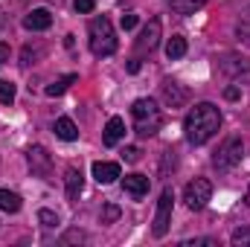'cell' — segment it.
<instances>
[{"label":"cell","mask_w":250,"mask_h":247,"mask_svg":"<svg viewBox=\"0 0 250 247\" xmlns=\"http://www.w3.org/2000/svg\"><path fill=\"white\" fill-rule=\"evenodd\" d=\"M218 128H221V111L212 102L195 105L184 120V134H187V143H192V145L209 143L218 134Z\"/></svg>","instance_id":"6da1fadb"},{"label":"cell","mask_w":250,"mask_h":247,"mask_svg":"<svg viewBox=\"0 0 250 247\" xmlns=\"http://www.w3.org/2000/svg\"><path fill=\"white\" fill-rule=\"evenodd\" d=\"M131 117H134V131H137V137H154V134L163 128V114H160L157 102L148 99V96H143V99H137V102L131 105Z\"/></svg>","instance_id":"7a4b0ae2"},{"label":"cell","mask_w":250,"mask_h":247,"mask_svg":"<svg viewBox=\"0 0 250 247\" xmlns=\"http://www.w3.org/2000/svg\"><path fill=\"white\" fill-rule=\"evenodd\" d=\"M90 53L105 59V56H114L117 53V32L111 26V21L102 15V18H93L90 21Z\"/></svg>","instance_id":"3957f363"},{"label":"cell","mask_w":250,"mask_h":247,"mask_svg":"<svg viewBox=\"0 0 250 247\" xmlns=\"http://www.w3.org/2000/svg\"><path fill=\"white\" fill-rule=\"evenodd\" d=\"M242 160H245V140L233 134V137H227V140L221 143V148L215 151L212 166H215L218 172H230V169H236Z\"/></svg>","instance_id":"277c9868"},{"label":"cell","mask_w":250,"mask_h":247,"mask_svg":"<svg viewBox=\"0 0 250 247\" xmlns=\"http://www.w3.org/2000/svg\"><path fill=\"white\" fill-rule=\"evenodd\" d=\"M172 209H175V192L166 186L160 192V201H157V212H154V224H151V233L154 239H163L169 233V224H172Z\"/></svg>","instance_id":"5b68a950"},{"label":"cell","mask_w":250,"mask_h":247,"mask_svg":"<svg viewBox=\"0 0 250 247\" xmlns=\"http://www.w3.org/2000/svg\"><path fill=\"white\" fill-rule=\"evenodd\" d=\"M209 198H212V184H209L207 178H195V181H189L187 189H184V201H187V206L192 212L204 209V206L209 204Z\"/></svg>","instance_id":"8992f818"},{"label":"cell","mask_w":250,"mask_h":247,"mask_svg":"<svg viewBox=\"0 0 250 247\" xmlns=\"http://www.w3.org/2000/svg\"><path fill=\"white\" fill-rule=\"evenodd\" d=\"M26 163H29L32 175H38V178H50V172H53V157L44 145H29L26 148Z\"/></svg>","instance_id":"52a82bcc"},{"label":"cell","mask_w":250,"mask_h":247,"mask_svg":"<svg viewBox=\"0 0 250 247\" xmlns=\"http://www.w3.org/2000/svg\"><path fill=\"white\" fill-rule=\"evenodd\" d=\"M160 35H163L160 21H157V18H154V21H148V23L143 26V32H140V38H137V50H140V53H151V50H157Z\"/></svg>","instance_id":"ba28073f"},{"label":"cell","mask_w":250,"mask_h":247,"mask_svg":"<svg viewBox=\"0 0 250 247\" xmlns=\"http://www.w3.org/2000/svg\"><path fill=\"white\" fill-rule=\"evenodd\" d=\"M23 26H26L29 32H44V29H50V26H53L50 9H32V12L23 18Z\"/></svg>","instance_id":"9c48e42d"},{"label":"cell","mask_w":250,"mask_h":247,"mask_svg":"<svg viewBox=\"0 0 250 247\" xmlns=\"http://www.w3.org/2000/svg\"><path fill=\"white\" fill-rule=\"evenodd\" d=\"M160 93H163V99H166V105H172V108H181L184 102H187V90L178 84V82H172V79H166L163 84H160Z\"/></svg>","instance_id":"30bf717a"},{"label":"cell","mask_w":250,"mask_h":247,"mask_svg":"<svg viewBox=\"0 0 250 247\" xmlns=\"http://www.w3.org/2000/svg\"><path fill=\"white\" fill-rule=\"evenodd\" d=\"M93 178L105 186L114 184V181L120 178V163H108V160L102 163V160H96V163H93Z\"/></svg>","instance_id":"8fae6325"},{"label":"cell","mask_w":250,"mask_h":247,"mask_svg":"<svg viewBox=\"0 0 250 247\" xmlns=\"http://www.w3.org/2000/svg\"><path fill=\"white\" fill-rule=\"evenodd\" d=\"M148 186H151V181L146 175H125L123 178V189L128 195H134V198H143L148 192Z\"/></svg>","instance_id":"7c38bea8"},{"label":"cell","mask_w":250,"mask_h":247,"mask_svg":"<svg viewBox=\"0 0 250 247\" xmlns=\"http://www.w3.org/2000/svg\"><path fill=\"white\" fill-rule=\"evenodd\" d=\"M53 131H56V137H59V140H64V143L79 140V128H76V123H73L70 117H59V120H56V125H53Z\"/></svg>","instance_id":"4fadbf2b"},{"label":"cell","mask_w":250,"mask_h":247,"mask_svg":"<svg viewBox=\"0 0 250 247\" xmlns=\"http://www.w3.org/2000/svg\"><path fill=\"white\" fill-rule=\"evenodd\" d=\"M64 184H67V198L70 201H76L79 195H82V169H76V166H70L67 172H64Z\"/></svg>","instance_id":"5bb4252c"},{"label":"cell","mask_w":250,"mask_h":247,"mask_svg":"<svg viewBox=\"0 0 250 247\" xmlns=\"http://www.w3.org/2000/svg\"><path fill=\"white\" fill-rule=\"evenodd\" d=\"M125 137V120L123 117H111L105 125V145H117Z\"/></svg>","instance_id":"9a60e30c"},{"label":"cell","mask_w":250,"mask_h":247,"mask_svg":"<svg viewBox=\"0 0 250 247\" xmlns=\"http://www.w3.org/2000/svg\"><path fill=\"white\" fill-rule=\"evenodd\" d=\"M166 56H169V62L184 59V56H187V38H184V35H172L169 44H166Z\"/></svg>","instance_id":"2e32d148"},{"label":"cell","mask_w":250,"mask_h":247,"mask_svg":"<svg viewBox=\"0 0 250 247\" xmlns=\"http://www.w3.org/2000/svg\"><path fill=\"white\" fill-rule=\"evenodd\" d=\"M169 6H172L178 15H195L198 9L207 6V0H169Z\"/></svg>","instance_id":"e0dca14e"},{"label":"cell","mask_w":250,"mask_h":247,"mask_svg":"<svg viewBox=\"0 0 250 247\" xmlns=\"http://www.w3.org/2000/svg\"><path fill=\"white\" fill-rule=\"evenodd\" d=\"M0 209L3 212H18L21 209V195L9 192V189H0Z\"/></svg>","instance_id":"ac0fdd59"},{"label":"cell","mask_w":250,"mask_h":247,"mask_svg":"<svg viewBox=\"0 0 250 247\" xmlns=\"http://www.w3.org/2000/svg\"><path fill=\"white\" fill-rule=\"evenodd\" d=\"M76 79H79L76 73H67V76H62V79H56L53 84H47V96H62V93L73 84V82H76Z\"/></svg>","instance_id":"d6986e66"},{"label":"cell","mask_w":250,"mask_h":247,"mask_svg":"<svg viewBox=\"0 0 250 247\" xmlns=\"http://www.w3.org/2000/svg\"><path fill=\"white\" fill-rule=\"evenodd\" d=\"M236 35H239V41L250 44V9H245V15L239 18V23H236Z\"/></svg>","instance_id":"ffe728a7"},{"label":"cell","mask_w":250,"mask_h":247,"mask_svg":"<svg viewBox=\"0 0 250 247\" xmlns=\"http://www.w3.org/2000/svg\"><path fill=\"white\" fill-rule=\"evenodd\" d=\"M117 218H120V206H117V204H105L102 212H99V221H102V224H114Z\"/></svg>","instance_id":"44dd1931"},{"label":"cell","mask_w":250,"mask_h":247,"mask_svg":"<svg viewBox=\"0 0 250 247\" xmlns=\"http://www.w3.org/2000/svg\"><path fill=\"white\" fill-rule=\"evenodd\" d=\"M38 221H41V224H44L47 230H53V227H59V215H56L53 209H41V212H38Z\"/></svg>","instance_id":"7402d4cb"},{"label":"cell","mask_w":250,"mask_h":247,"mask_svg":"<svg viewBox=\"0 0 250 247\" xmlns=\"http://www.w3.org/2000/svg\"><path fill=\"white\" fill-rule=\"evenodd\" d=\"M0 102L3 105H12L15 102V84L12 82H0Z\"/></svg>","instance_id":"603a6c76"},{"label":"cell","mask_w":250,"mask_h":247,"mask_svg":"<svg viewBox=\"0 0 250 247\" xmlns=\"http://www.w3.org/2000/svg\"><path fill=\"white\" fill-rule=\"evenodd\" d=\"M230 242H233V245H250V227H239V230H233Z\"/></svg>","instance_id":"cb8c5ba5"},{"label":"cell","mask_w":250,"mask_h":247,"mask_svg":"<svg viewBox=\"0 0 250 247\" xmlns=\"http://www.w3.org/2000/svg\"><path fill=\"white\" fill-rule=\"evenodd\" d=\"M73 9H76V12H82V15H87V12H93V9H96V3H93V0H73Z\"/></svg>","instance_id":"d4e9b609"},{"label":"cell","mask_w":250,"mask_h":247,"mask_svg":"<svg viewBox=\"0 0 250 247\" xmlns=\"http://www.w3.org/2000/svg\"><path fill=\"white\" fill-rule=\"evenodd\" d=\"M198 245H209V247H215L218 242H215V239H187V242H184V247H198Z\"/></svg>","instance_id":"484cf974"},{"label":"cell","mask_w":250,"mask_h":247,"mask_svg":"<svg viewBox=\"0 0 250 247\" xmlns=\"http://www.w3.org/2000/svg\"><path fill=\"white\" fill-rule=\"evenodd\" d=\"M123 157L128 160V163H137V160H140V148H134V145H128V148L123 151Z\"/></svg>","instance_id":"4316f807"},{"label":"cell","mask_w":250,"mask_h":247,"mask_svg":"<svg viewBox=\"0 0 250 247\" xmlns=\"http://www.w3.org/2000/svg\"><path fill=\"white\" fill-rule=\"evenodd\" d=\"M120 23H123L125 32H128V29H134V26H137V15H131V12H128V15H123V21H120Z\"/></svg>","instance_id":"83f0119b"},{"label":"cell","mask_w":250,"mask_h":247,"mask_svg":"<svg viewBox=\"0 0 250 247\" xmlns=\"http://www.w3.org/2000/svg\"><path fill=\"white\" fill-rule=\"evenodd\" d=\"M70 242H84V233H82V230H70V233L64 236V245H70Z\"/></svg>","instance_id":"f1b7e54d"},{"label":"cell","mask_w":250,"mask_h":247,"mask_svg":"<svg viewBox=\"0 0 250 247\" xmlns=\"http://www.w3.org/2000/svg\"><path fill=\"white\" fill-rule=\"evenodd\" d=\"M9 62V44H0V67Z\"/></svg>","instance_id":"f546056e"},{"label":"cell","mask_w":250,"mask_h":247,"mask_svg":"<svg viewBox=\"0 0 250 247\" xmlns=\"http://www.w3.org/2000/svg\"><path fill=\"white\" fill-rule=\"evenodd\" d=\"M224 96H227V99H239V96H242V90H239V87H227V90H224Z\"/></svg>","instance_id":"4dcf8cb0"},{"label":"cell","mask_w":250,"mask_h":247,"mask_svg":"<svg viewBox=\"0 0 250 247\" xmlns=\"http://www.w3.org/2000/svg\"><path fill=\"white\" fill-rule=\"evenodd\" d=\"M128 73H140V62H137V59L128 62Z\"/></svg>","instance_id":"1f68e13d"},{"label":"cell","mask_w":250,"mask_h":247,"mask_svg":"<svg viewBox=\"0 0 250 247\" xmlns=\"http://www.w3.org/2000/svg\"><path fill=\"white\" fill-rule=\"evenodd\" d=\"M73 38H76V35H67V38H64V47H67V50H73V44H76Z\"/></svg>","instance_id":"d6a6232c"},{"label":"cell","mask_w":250,"mask_h":247,"mask_svg":"<svg viewBox=\"0 0 250 247\" xmlns=\"http://www.w3.org/2000/svg\"><path fill=\"white\" fill-rule=\"evenodd\" d=\"M245 204L250 206V184H248V192H245Z\"/></svg>","instance_id":"836d02e7"}]
</instances>
